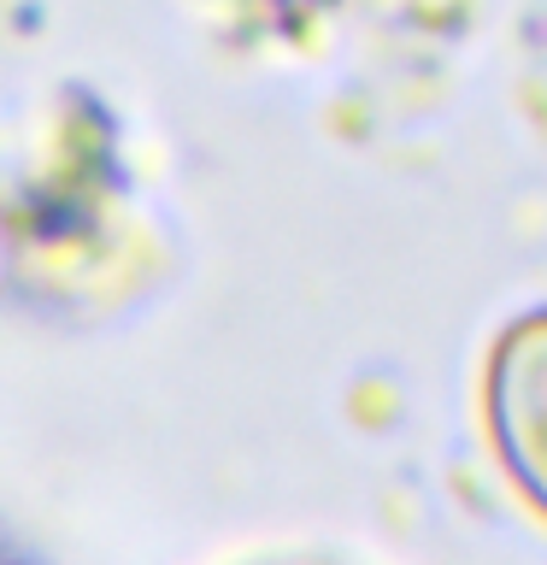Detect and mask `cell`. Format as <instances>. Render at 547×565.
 I'll return each mask as SVG.
<instances>
[{
  "mask_svg": "<svg viewBox=\"0 0 547 565\" xmlns=\"http://www.w3.org/2000/svg\"><path fill=\"white\" fill-rule=\"evenodd\" d=\"M483 424L518 501L547 519V307L518 312L483 360Z\"/></svg>",
  "mask_w": 547,
  "mask_h": 565,
  "instance_id": "cell-1",
  "label": "cell"
}]
</instances>
